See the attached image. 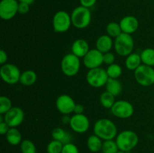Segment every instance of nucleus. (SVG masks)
I'll return each instance as SVG.
<instances>
[{
    "instance_id": "1",
    "label": "nucleus",
    "mask_w": 154,
    "mask_h": 153,
    "mask_svg": "<svg viewBox=\"0 0 154 153\" xmlns=\"http://www.w3.org/2000/svg\"><path fill=\"white\" fill-rule=\"evenodd\" d=\"M93 134L103 141L114 140L118 134L115 123L106 118H100L95 122Z\"/></svg>"
},
{
    "instance_id": "2",
    "label": "nucleus",
    "mask_w": 154,
    "mask_h": 153,
    "mask_svg": "<svg viewBox=\"0 0 154 153\" xmlns=\"http://www.w3.org/2000/svg\"><path fill=\"white\" fill-rule=\"evenodd\" d=\"M115 141L118 146L119 150L128 152L137 146L139 138L133 130H124L117 134Z\"/></svg>"
},
{
    "instance_id": "3",
    "label": "nucleus",
    "mask_w": 154,
    "mask_h": 153,
    "mask_svg": "<svg viewBox=\"0 0 154 153\" xmlns=\"http://www.w3.org/2000/svg\"><path fill=\"white\" fill-rule=\"evenodd\" d=\"M72 26L78 29H83L88 26L91 22L92 14L90 8L84 6H78L71 14Z\"/></svg>"
},
{
    "instance_id": "4",
    "label": "nucleus",
    "mask_w": 154,
    "mask_h": 153,
    "mask_svg": "<svg viewBox=\"0 0 154 153\" xmlns=\"http://www.w3.org/2000/svg\"><path fill=\"white\" fill-rule=\"evenodd\" d=\"M114 50L120 56L126 57L133 52L135 43L132 34L121 33L116 38L114 42Z\"/></svg>"
},
{
    "instance_id": "5",
    "label": "nucleus",
    "mask_w": 154,
    "mask_h": 153,
    "mask_svg": "<svg viewBox=\"0 0 154 153\" xmlns=\"http://www.w3.org/2000/svg\"><path fill=\"white\" fill-rule=\"evenodd\" d=\"M61 70L67 76H74L79 72L81 68V60L79 57L72 52L63 56L61 61Z\"/></svg>"
},
{
    "instance_id": "6",
    "label": "nucleus",
    "mask_w": 154,
    "mask_h": 153,
    "mask_svg": "<svg viewBox=\"0 0 154 153\" xmlns=\"http://www.w3.org/2000/svg\"><path fill=\"white\" fill-rule=\"evenodd\" d=\"M108 78L106 70L101 67L89 70L86 76L87 83L94 88H101L106 85Z\"/></svg>"
},
{
    "instance_id": "7",
    "label": "nucleus",
    "mask_w": 154,
    "mask_h": 153,
    "mask_svg": "<svg viewBox=\"0 0 154 153\" xmlns=\"http://www.w3.org/2000/svg\"><path fill=\"white\" fill-rule=\"evenodd\" d=\"M134 76L139 85L150 86L154 84V68L146 64H141L134 71Z\"/></svg>"
},
{
    "instance_id": "8",
    "label": "nucleus",
    "mask_w": 154,
    "mask_h": 153,
    "mask_svg": "<svg viewBox=\"0 0 154 153\" xmlns=\"http://www.w3.org/2000/svg\"><path fill=\"white\" fill-rule=\"evenodd\" d=\"M0 75L5 82L9 85H14L20 82L21 72L17 65L11 63H6L1 66Z\"/></svg>"
},
{
    "instance_id": "9",
    "label": "nucleus",
    "mask_w": 154,
    "mask_h": 153,
    "mask_svg": "<svg viewBox=\"0 0 154 153\" xmlns=\"http://www.w3.org/2000/svg\"><path fill=\"white\" fill-rule=\"evenodd\" d=\"M52 24L53 28L56 32H66L72 25L71 14L66 10H59L53 17Z\"/></svg>"
},
{
    "instance_id": "10",
    "label": "nucleus",
    "mask_w": 154,
    "mask_h": 153,
    "mask_svg": "<svg viewBox=\"0 0 154 153\" xmlns=\"http://www.w3.org/2000/svg\"><path fill=\"white\" fill-rule=\"evenodd\" d=\"M111 112L112 115L117 118L126 119L133 115L134 106L128 100H116L114 104L111 108Z\"/></svg>"
},
{
    "instance_id": "11",
    "label": "nucleus",
    "mask_w": 154,
    "mask_h": 153,
    "mask_svg": "<svg viewBox=\"0 0 154 153\" xmlns=\"http://www.w3.org/2000/svg\"><path fill=\"white\" fill-rule=\"evenodd\" d=\"M17 0H2L0 2V17L3 20L13 19L18 13Z\"/></svg>"
},
{
    "instance_id": "12",
    "label": "nucleus",
    "mask_w": 154,
    "mask_h": 153,
    "mask_svg": "<svg viewBox=\"0 0 154 153\" xmlns=\"http://www.w3.org/2000/svg\"><path fill=\"white\" fill-rule=\"evenodd\" d=\"M69 126L75 133L84 134L90 128V122L88 117L84 114H75L71 117Z\"/></svg>"
},
{
    "instance_id": "13",
    "label": "nucleus",
    "mask_w": 154,
    "mask_h": 153,
    "mask_svg": "<svg viewBox=\"0 0 154 153\" xmlns=\"http://www.w3.org/2000/svg\"><path fill=\"white\" fill-rule=\"evenodd\" d=\"M4 120L11 128H17L24 121L25 113L22 108L19 106H13L5 114H4Z\"/></svg>"
},
{
    "instance_id": "14",
    "label": "nucleus",
    "mask_w": 154,
    "mask_h": 153,
    "mask_svg": "<svg viewBox=\"0 0 154 153\" xmlns=\"http://www.w3.org/2000/svg\"><path fill=\"white\" fill-rule=\"evenodd\" d=\"M83 62L86 68L90 69L100 68L103 64V53L97 49L90 50L83 58Z\"/></svg>"
},
{
    "instance_id": "15",
    "label": "nucleus",
    "mask_w": 154,
    "mask_h": 153,
    "mask_svg": "<svg viewBox=\"0 0 154 153\" xmlns=\"http://www.w3.org/2000/svg\"><path fill=\"white\" fill-rule=\"evenodd\" d=\"M76 103L69 94H63L59 96L56 100V106L60 112L63 115H69L74 112Z\"/></svg>"
},
{
    "instance_id": "16",
    "label": "nucleus",
    "mask_w": 154,
    "mask_h": 153,
    "mask_svg": "<svg viewBox=\"0 0 154 153\" xmlns=\"http://www.w3.org/2000/svg\"><path fill=\"white\" fill-rule=\"evenodd\" d=\"M120 25L123 33L132 34L138 30L139 27V22L135 16L128 15L122 18L120 21Z\"/></svg>"
},
{
    "instance_id": "17",
    "label": "nucleus",
    "mask_w": 154,
    "mask_h": 153,
    "mask_svg": "<svg viewBox=\"0 0 154 153\" xmlns=\"http://www.w3.org/2000/svg\"><path fill=\"white\" fill-rule=\"evenodd\" d=\"M90 51L88 42L83 38H78L72 45V52L79 58H84Z\"/></svg>"
},
{
    "instance_id": "18",
    "label": "nucleus",
    "mask_w": 154,
    "mask_h": 153,
    "mask_svg": "<svg viewBox=\"0 0 154 153\" xmlns=\"http://www.w3.org/2000/svg\"><path fill=\"white\" fill-rule=\"evenodd\" d=\"M113 46H114V41L112 38L107 34L99 36L96 42V49L102 53L110 52Z\"/></svg>"
},
{
    "instance_id": "19",
    "label": "nucleus",
    "mask_w": 154,
    "mask_h": 153,
    "mask_svg": "<svg viewBox=\"0 0 154 153\" xmlns=\"http://www.w3.org/2000/svg\"><path fill=\"white\" fill-rule=\"evenodd\" d=\"M53 140H58L63 144L72 142V135L62 128H55L51 133Z\"/></svg>"
},
{
    "instance_id": "20",
    "label": "nucleus",
    "mask_w": 154,
    "mask_h": 153,
    "mask_svg": "<svg viewBox=\"0 0 154 153\" xmlns=\"http://www.w3.org/2000/svg\"><path fill=\"white\" fill-rule=\"evenodd\" d=\"M141 64H142L141 55L137 52H132L126 56L125 60V65L126 68L129 70L135 71Z\"/></svg>"
},
{
    "instance_id": "21",
    "label": "nucleus",
    "mask_w": 154,
    "mask_h": 153,
    "mask_svg": "<svg viewBox=\"0 0 154 153\" xmlns=\"http://www.w3.org/2000/svg\"><path fill=\"white\" fill-rule=\"evenodd\" d=\"M5 136L6 140L8 141V142L14 146L20 145L21 142L23 141L22 134L17 128H11Z\"/></svg>"
},
{
    "instance_id": "22",
    "label": "nucleus",
    "mask_w": 154,
    "mask_h": 153,
    "mask_svg": "<svg viewBox=\"0 0 154 153\" xmlns=\"http://www.w3.org/2000/svg\"><path fill=\"white\" fill-rule=\"evenodd\" d=\"M102 144H103V140L96 136V134H92L87 138V146L88 149L92 152H99L102 150Z\"/></svg>"
},
{
    "instance_id": "23",
    "label": "nucleus",
    "mask_w": 154,
    "mask_h": 153,
    "mask_svg": "<svg viewBox=\"0 0 154 153\" xmlns=\"http://www.w3.org/2000/svg\"><path fill=\"white\" fill-rule=\"evenodd\" d=\"M37 74L32 70H26L21 73L20 82L22 85L29 86L35 84L37 81Z\"/></svg>"
},
{
    "instance_id": "24",
    "label": "nucleus",
    "mask_w": 154,
    "mask_h": 153,
    "mask_svg": "<svg viewBox=\"0 0 154 153\" xmlns=\"http://www.w3.org/2000/svg\"><path fill=\"white\" fill-rule=\"evenodd\" d=\"M106 91L111 93L113 95L118 96L122 92V84L118 79H113V78H108V80L105 85Z\"/></svg>"
},
{
    "instance_id": "25",
    "label": "nucleus",
    "mask_w": 154,
    "mask_h": 153,
    "mask_svg": "<svg viewBox=\"0 0 154 153\" xmlns=\"http://www.w3.org/2000/svg\"><path fill=\"white\" fill-rule=\"evenodd\" d=\"M141 58L142 64L153 67L154 66V49L153 48H146L141 52Z\"/></svg>"
},
{
    "instance_id": "26",
    "label": "nucleus",
    "mask_w": 154,
    "mask_h": 153,
    "mask_svg": "<svg viewBox=\"0 0 154 153\" xmlns=\"http://www.w3.org/2000/svg\"><path fill=\"white\" fill-rule=\"evenodd\" d=\"M99 101H100L101 105L103 107L111 110V108L112 107L113 105L116 102L115 96L113 95L111 93L108 92V91H105L101 94L100 98H99Z\"/></svg>"
},
{
    "instance_id": "27",
    "label": "nucleus",
    "mask_w": 154,
    "mask_h": 153,
    "mask_svg": "<svg viewBox=\"0 0 154 153\" xmlns=\"http://www.w3.org/2000/svg\"><path fill=\"white\" fill-rule=\"evenodd\" d=\"M106 32L107 34H108L110 37L116 38L121 33H123V32H122L121 27H120V25L119 22H111L107 25Z\"/></svg>"
},
{
    "instance_id": "28",
    "label": "nucleus",
    "mask_w": 154,
    "mask_h": 153,
    "mask_svg": "<svg viewBox=\"0 0 154 153\" xmlns=\"http://www.w3.org/2000/svg\"><path fill=\"white\" fill-rule=\"evenodd\" d=\"M106 71L109 78L118 79L123 74V69H122L121 66L120 64L114 63V64H110V65L108 66Z\"/></svg>"
},
{
    "instance_id": "29",
    "label": "nucleus",
    "mask_w": 154,
    "mask_h": 153,
    "mask_svg": "<svg viewBox=\"0 0 154 153\" xmlns=\"http://www.w3.org/2000/svg\"><path fill=\"white\" fill-rule=\"evenodd\" d=\"M101 151L102 153H117L119 151V148L114 140H109L103 141Z\"/></svg>"
},
{
    "instance_id": "30",
    "label": "nucleus",
    "mask_w": 154,
    "mask_h": 153,
    "mask_svg": "<svg viewBox=\"0 0 154 153\" xmlns=\"http://www.w3.org/2000/svg\"><path fill=\"white\" fill-rule=\"evenodd\" d=\"M21 153H37L36 146L32 140H23L20 145Z\"/></svg>"
},
{
    "instance_id": "31",
    "label": "nucleus",
    "mask_w": 154,
    "mask_h": 153,
    "mask_svg": "<svg viewBox=\"0 0 154 153\" xmlns=\"http://www.w3.org/2000/svg\"><path fill=\"white\" fill-rule=\"evenodd\" d=\"M63 146V142L52 140L47 146V153H62Z\"/></svg>"
},
{
    "instance_id": "32",
    "label": "nucleus",
    "mask_w": 154,
    "mask_h": 153,
    "mask_svg": "<svg viewBox=\"0 0 154 153\" xmlns=\"http://www.w3.org/2000/svg\"><path fill=\"white\" fill-rule=\"evenodd\" d=\"M13 106H12V102L11 99L7 96L2 95L0 97V114L4 115Z\"/></svg>"
},
{
    "instance_id": "33",
    "label": "nucleus",
    "mask_w": 154,
    "mask_h": 153,
    "mask_svg": "<svg viewBox=\"0 0 154 153\" xmlns=\"http://www.w3.org/2000/svg\"><path fill=\"white\" fill-rule=\"evenodd\" d=\"M62 153H79V149L75 144L69 142L64 144Z\"/></svg>"
},
{
    "instance_id": "34",
    "label": "nucleus",
    "mask_w": 154,
    "mask_h": 153,
    "mask_svg": "<svg viewBox=\"0 0 154 153\" xmlns=\"http://www.w3.org/2000/svg\"><path fill=\"white\" fill-rule=\"evenodd\" d=\"M114 62H115V56H114V54L113 52H105V53H103L104 64L110 65V64H114Z\"/></svg>"
},
{
    "instance_id": "35",
    "label": "nucleus",
    "mask_w": 154,
    "mask_h": 153,
    "mask_svg": "<svg viewBox=\"0 0 154 153\" xmlns=\"http://www.w3.org/2000/svg\"><path fill=\"white\" fill-rule=\"evenodd\" d=\"M10 128L11 127L6 123V122H5L4 117L2 116V115H1L0 116V134L2 135H5Z\"/></svg>"
},
{
    "instance_id": "36",
    "label": "nucleus",
    "mask_w": 154,
    "mask_h": 153,
    "mask_svg": "<svg viewBox=\"0 0 154 153\" xmlns=\"http://www.w3.org/2000/svg\"><path fill=\"white\" fill-rule=\"evenodd\" d=\"M30 5L29 4L23 2H19L18 6V13L20 14H26L29 11Z\"/></svg>"
},
{
    "instance_id": "37",
    "label": "nucleus",
    "mask_w": 154,
    "mask_h": 153,
    "mask_svg": "<svg viewBox=\"0 0 154 153\" xmlns=\"http://www.w3.org/2000/svg\"><path fill=\"white\" fill-rule=\"evenodd\" d=\"M96 2H97V0H80L81 5L87 8L93 7L96 4Z\"/></svg>"
},
{
    "instance_id": "38",
    "label": "nucleus",
    "mask_w": 154,
    "mask_h": 153,
    "mask_svg": "<svg viewBox=\"0 0 154 153\" xmlns=\"http://www.w3.org/2000/svg\"><path fill=\"white\" fill-rule=\"evenodd\" d=\"M8 61V54L6 51L4 50H0V64L2 65L6 64Z\"/></svg>"
},
{
    "instance_id": "39",
    "label": "nucleus",
    "mask_w": 154,
    "mask_h": 153,
    "mask_svg": "<svg viewBox=\"0 0 154 153\" xmlns=\"http://www.w3.org/2000/svg\"><path fill=\"white\" fill-rule=\"evenodd\" d=\"M84 107L82 104H76L75 105V110H74V112L75 114H84Z\"/></svg>"
},
{
    "instance_id": "40",
    "label": "nucleus",
    "mask_w": 154,
    "mask_h": 153,
    "mask_svg": "<svg viewBox=\"0 0 154 153\" xmlns=\"http://www.w3.org/2000/svg\"><path fill=\"white\" fill-rule=\"evenodd\" d=\"M70 120H71V117L69 116V115H64V116H63V119H62V121H63V122L64 123V124H66V123H69V122H70Z\"/></svg>"
},
{
    "instance_id": "41",
    "label": "nucleus",
    "mask_w": 154,
    "mask_h": 153,
    "mask_svg": "<svg viewBox=\"0 0 154 153\" xmlns=\"http://www.w3.org/2000/svg\"><path fill=\"white\" fill-rule=\"evenodd\" d=\"M19 2H23V3H26V4H29V5H31L32 4L35 2V0H18Z\"/></svg>"
},
{
    "instance_id": "42",
    "label": "nucleus",
    "mask_w": 154,
    "mask_h": 153,
    "mask_svg": "<svg viewBox=\"0 0 154 153\" xmlns=\"http://www.w3.org/2000/svg\"><path fill=\"white\" fill-rule=\"evenodd\" d=\"M117 153H126V152H123V151H120V150H119V151L117 152Z\"/></svg>"
}]
</instances>
